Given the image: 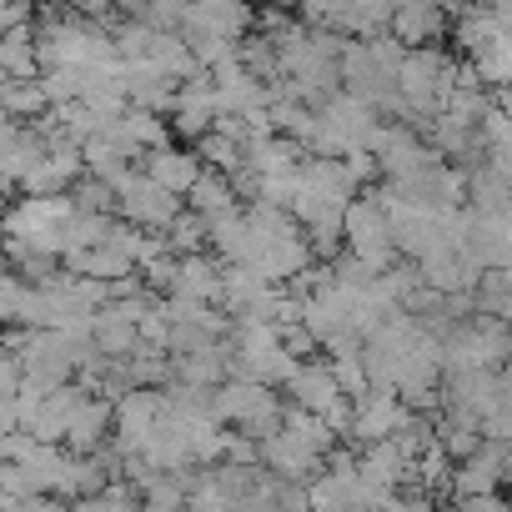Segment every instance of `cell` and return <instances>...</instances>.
<instances>
[{"label":"cell","mask_w":512,"mask_h":512,"mask_svg":"<svg viewBox=\"0 0 512 512\" xmlns=\"http://www.w3.org/2000/svg\"><path fill=\"white\" fill-rule=\"evenodd\" d=\"M146 176H151V181H161L166 191H176V196H186V191L196 186V176H201V161H196L191 151H171V146H151V151H146Z\"/></svg>","instance_id":"cell-2"},{"label":"cell","mask_w":512,"mask_h":512,"mask_svg":"<svg viewBox=\"0 0 512 512\" xmlns=\"http://www.w3.org/2000/svg\"><path fill=\"white\" fill-rule=\"evenodd\" d=\"M0 256H6V241H0Z\"/></svg>","instance_id":"cell-3"},{"label":"cell","mask_w":512,"mask_h":512,"mask_svg":"<svg viewBox=\"0 0 512 512\" xmlns=\"http://www.w3.org/2000/svg\"><path fill=\"white\" fill-rule=\"evenodd\" d=\"M392 31H397L402 46H432L447 31V11L437 0H402L392 11Z\"/></svg>","instance_id":"cell-1"}]
</instances>
